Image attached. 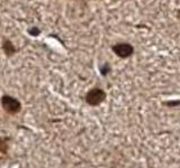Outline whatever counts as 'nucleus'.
Wrapping results in <instances>:
<instances>
[{"label":"nucleus","instance_id":"obj_1","mask_svg":"<svg viewBox=\"0 0 180 168\" xmlns=\"http://www.w3.org/2000/svg\"><path fill=\"white\" fill-rule=\"evenodd\" d=\"M1 105L3 110L9 114H16L22 110V103L11 95H3L1 97Z\"/></svg>","mask_w":180,"mask_h":168},{"label":"nucleus","instance_id":"obj_2","mask_svg":"<svg viewBox=\"0 0 180 168\" xmlns=\"http://www.w3.org/2000/svg\"><path fill=\"white\" fill-rule=\"evenodd\" d=\"M111 51L119 58H128L134 54V46L126 42L116 43L111 46Z\"/></svg>","mask_w":180,"mask_h":168},{"label":"nucleus","instance_id":"obj_3","mask_svg":"<svg viewBox=\"0 0 180 168\" xmlns=\"http://www.w3.org/2000/svg\"><path fill=\"white\" fill-rule=\"evenodd\" d=\"M105 99H106V92L102 89H99V87L91 89L87 93V95H86V102L89 105H92V107L99 105L102 102L105 101Z\"/></svg>","mask_w":180,"mask_h":168},{"label":"nucleus","instance_id":"obj_4","mask_svg":"<svg viewBox=\"0 0 180 168\" xmlns=\"http://www.w3.org/2000/svg\"><path fill=\"white\" fill-rule=\"evenodd\" d=\"M2 51L8 57H11L17 53L16 46L14 45V43L10 39H3L2 40Z\"/></svg>","mask_w":180,"mask_h":168},{"label":"nucleus","instance_id":"obj_5","mask_svg":"<svg viewBox=\"0 0 180 168\" xmlns=\"http://www.w3.org/2000/svg\"><path fill=\"white\" fill-rule=\"evenodd\" d=\"M109 72H110V66H109L108 63H105V64H102V66H100V74L102 75L106 76Z\"/></svg>","mask_w":180,"mask_h":168},{"label":"nucleus","instance_id":"obj_6","mask_svg":"<svg viewBox=\"0 0 180 168\" xmlns=\"http://www.w3.org/2000/svg\"><path fill=\"white\" fill-rule=\"evenodd\" d=\"M28 34H30V36L36 37V36H38L39 34H41V30H39L37 27H32L30 29H28Z\"/></svg>","mask_w":180,"mask_h":168},{"label":"nucleus","instance_id":"obj_7","mask_svg":"<svg viewBox=\"0 0 180 168\" xmlns=\"http://www.w3.org/2000/svg\"><path fill=\"white\" fill-rule=\"evenodd\" d=\"M166 104H167V105H174H174H177V104H180V101L179 102H167Z\"/></svg>","mask_w":180,"mask_h":168}]
</instances>
